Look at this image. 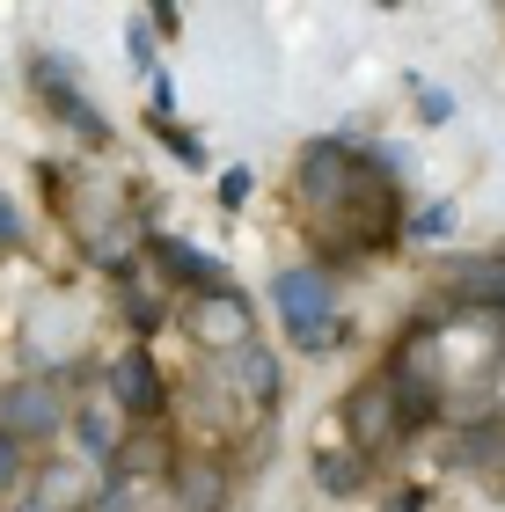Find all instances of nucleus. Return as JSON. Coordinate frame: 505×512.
Returning a JSON list of instances; mask_svg holds the SVG:
<instances>
[{
    "label": "nucleus",
    "mask_w": 505,
    "mask_h": 512,
    "mask_svg": "<svg viewBox=\"0 0 505 512\" xmlns=\"http://www.w3.org/2000/svg\"><path fill=\"white\" fill-rule=\"evenodd\" d=\"M183 330H191L198 352L235 359L242 344H257V308L242 300V286H227V293H198L191 308H183Z\"/></svg>",
    "instance_id": "nucleus-1"
},
{
    "label": "nucleus",
    "mask_w": 505,
    "mask_h": 512,
    "mask_svg": "<svg viewBox=\"0 0 505 512\" xmlns=\"http://www.w3.org/2000/svg\"><path fill=\"white\" fill-rule=\"evenodd\" d=\"M271 300H279V315H286V330H293L301 352H323L337 337V300H330L323 271H286L279 286H271Z\"/></svg>",
    "instance_id": "nucleus-2"
},
{
    "label": "nucleus",
    "mask_w": 505,
    "mask_h": 512,
    "mask_svg": "<svg viewBox=\"0 0 505 512\" xmlns=\"http://www.w3.org/2000/svg\"><path fill=\"white\" fill-rule=\"evenodd\" d=\"M344 425H352V439H359L366 454H388L396 439H410L403 403H396V388H388V374H381V381H366L352 403H344Z\"/></svg>",
    "instance_id": "nucleus-3"
},
{
    "label": "nucleus",
    "mask_w": 505,
    "mask_h": 512,
    "mask_svg": "<svg viewBox=\"0 0 505 512\" xmlns=\"http://www.w3.org/2000/svg\"><path fill=\"white\" fill-rule=\"evenodd\" d=\"M147 256L176 278V286H191V300H198V293H227V286H235L220 256H205V249H191V242H176V235H162V227L147 235Z\"/></svg>",
    "instance_id": "nucleus-4"
},
{
    "label": "nucleus",
    "mask_w": 505,
    "mask_h": 512,
    "mask_svg": "<svg viewBox=\"0 0 505 512\" xmlns=\"http://www.w3.org/2000/svg\"><path fill=\"white\" fill-rule=\"evenodd\" d=\"M30 81L44 88V96H52V110H59V118H66V125H74L81 139H88V147H103V139H110V125L96 118V103H88V96H81V88H74V81H66V66H59L52 52H30Z\"/></svg>",
    "instance_id": "nucleus-5"
},
{
    "label": "nucleus",
    "mask_w": 505,
    "mask_h": 512,
    "mask_svg": "<svg viewBox=\"0 0 505 512\" xmlns=\"http://www.w3.org/2000/svg\"><path fill=\"white\" fill-rule=\"evenodd\" d=\"M110 403H118V410H132L140 425H154V417H162V403H169V395H162V374H154V359L140 352V344L110 359Z\"/></svg>",
    "instance_id": "nucleus-6"
},
{
    "label": "nucleus",
    "mask_w": 505,
    "mask_h": 512,
    "mask_svg": "<svg viewBox=\"0 0 505 512\" xmlns=\"http://www.w3.org/2000/svg\"><path fill=\"white\" fill-rule=\"evenodd\" d=\"M59 425H66V403H59L52 381L8 388V403H0V432H15V439H52Z\"/></svg>",
    "instance_id": "nucleus-7"
},
{
    "label": "nucleus",
    "mask_w": 505,
    "mask_h": 512,
    "mask_svg": "<svg viewBox=\"0 0 505 512\" xmlns=\"http://www.w3.org/2000/svg\"><path fill=\"white\" fill-rule=\"evenodd\" d=\"M81 498H88L81 461H37V476H30V505L37 512H81Z\"/></svg>",
    "instance_id": "nucleus-8"
},
{
    "label": "nucleus",
    "mask_w": 505,
    "mask_h": 512,
    "mask_svg": "<svg viewBox=\"0 0 505 512\" xmlns=\"http://www.w3.org/2000/svg\"><path fill=\"white\" fill-rule=\"evenodd\" d=\"M176 505L183 512H220L227 505V476L213 469V461H183L176 469Z\"/></svg>",
    "instance_id": "nucleus-9"
},
{
    "label": "nucleus",
    "mask_w": 505,
    "mask_h": 512,
    "mask_svg": "<svg viewBox=\"0 0 505 512\" xmlns=\"http://www.w3.org/2000/svg\"><path fill=\"white\" fill-rule=\"evenodd\" d=\"M227 374H235V388L249 403H271V395H279V359H271L264 344H242V352L227 359Z\"/></svg>",
    "instance_id": "nucleus-10"
},
{
    "label": "nucleus",
    "mask_w": 505,
    "mask_h": 512,
    "mask_svg": "<svg viewBox=\"0 0 505 512\" xmlns=\"http://www.w3.org/2000/svg\"><path fill=\"white\" fill-rule=\"evenodd\" d=\"M454 454H462L469 476H505V425H469Z\"/></svg>",
    "instance_id": "nucleus-11"
},
{
    "label": "nucleus",
    "mask_w": 505,
    "mask_h": 512,
    "mask_svg": "<svg viewBox=\"0 0 505 512\" xmlns=\"http://www.w3.org/2000/svg\"><path fill=\"white\" fill-rule=\"evenodd\" d=\"M81 447L96 461H118L125 439H118V403H110V395H103V403H81Z\"/></svg>",
    "instance_id": "nucleus-12"
},
{
    "label": "nucleus",
    "mask_w": 505,
    "mask_h": 512,
    "mask_svg": "<svg viewBox=\"0 0 505 512\" xmlns=\"http://www.w3.org/2000/svg\"><path fill=\"white\" fill-rule=\"evenodd\" d=\"M125 315L140 322V330H154V322H162V286L132 271V278H125Z\"/></svg>",
    "instance_id": "nucleus-13"
},
{
    "label": "nucleus",
    "mask_w": 505,
    "mask_h": 512,
    "mask_svg": "<svg viewBox=\"0 0 505 512\" xmlns=\"http://www.w3.org/2000/svg\"><path fill=\"white\" fill-rule=\"evenodd\" d=\"M315 483H323L330 498H352V491H359V469H352V454H315Z\"/></svg>",
    "instance_id": "nucleus-14"
},
{
    "label": "nucleus",
    "mask_w": 505,
    "mask_h": 512,
    "mask_svg": "<svg viewBox=\"0 0 505 512\" xmlns=\"http://www.w3.org/2000/svg\"><path fill=\"white\" fill-rule=\"evenodd\" d=\"M132 242H147L140 227H110V235L88 242V256H96V264H125V249H132Z\"/></svg>",
    "instance_id": "nucleus-15"
},
{
    "label": "nucleus",
    "mask_w": 505,
    "mask_h": 512,
    "mask_svg": "<svg viewBox=\"0 0 505 512\" xmlns=\"http://www.w3.org/2000/svg\"><path fill=\"white\" fill-rule=\"evenodd\" d=\"M447 227H454V205H425V213L410 220V235H418V242H440Z\"/></svg>",
    "instance_id": "nucleus-16"
},
{
    "label": "nucleus",
    "mask_w": 505,
    "mask_h": 512,
    "mask_svg": "<svg viewBox=\"0 0 505 512\" xmlns=\"http://www.w3.org/2000/svg\"><path fill=\"white\" fill-rule=\"evenodd\" d=\"M418 118L447 125V118H454V96H447V88H418Z\"/></svg>",
    "instance_id": "nucleus-17"
},
{
    "label": "nucleus",
    "mask_w": 505,
    "mask_h": 512,
    "mask_svg": "<svg viewBox=\"0 0 505 512\" xmlns=\"http://www.w3.org/2000/svg\"><path fill=\"white\" fill-rule=\"evenodd\" d=\"M132 74H154V37H147V22H132Z\"/></svg>",
    "instance_id": "nucleus-18"
},
{
    "label": "nucleus",
    "mask_w": 505,
    "mask_h": 512,
    "mask_svg": "<svg viewBox=\"0 0 505 512\" xmlns=\"http://www.w3.org/2000/svg\"><path fill=\"white\" fill-rule=\"evenodd\" d=\"M15 461H22V439H15V432H0V491L15 483Z\"/></svg>",
    "instance_id": "nucleus-19"
},
{
    "label": "nucleus",
    "mask_w": 505,
    "mask_h": 512,
    "mask_svg": "<svg viewBox=\"0 0 505 512\" xmlns=\"http://www.w3.org/2000/svg\"><path fill=\"white\" fill-rule=\"evenodd\" d=\"M249 198V169H227L220 176V205H242Z\"/></svg>",
    "instance_id": "nucleus-20"
},
{
    "label": "nucleus",
    "mask_w": 505,
    "mask_h": 512,
    "mask_svg": "<svg viewBox=\"0 0 505 512\" xmlns=\"http://www.w3.org/2000/svg\"><path fill=\"white\" fill-rule=\"evenodd\" d=\"M0 242H22V220H15V205H8V191H0Z\"/></svg>",
    "instance_id": "nucleus-21"
},
{
    "label": "nucleus",
    "mask_w": 505,
    "mask_h": 512,
    "mask_svg": "<svg viewBox=\"0 0 505 512\" xmlns=\"http://www.w3.org/2000/svg\"><path fill=\"white\" fill-rule=\"evenodd\" d=\"M388 512H425V491H403V498L388 505Z\"/></svg>",
    "instance_id": "nucleus-22"
},
{
    "label": "nucleus",
    "mask_w": 505,
    "mask_h": 512,
    "mask_svg": "<svg viewBox=\"0 0 505 512\" xmlns=\"http://www.w3.org/2000/svg\"><path fill=\"white\" fill-rule=\"evenodd\" d=\"M22 512H37V505H30V498H22Z\"/></svg>",
    "instance_id": "nucleus-23"
}]
</instances>
